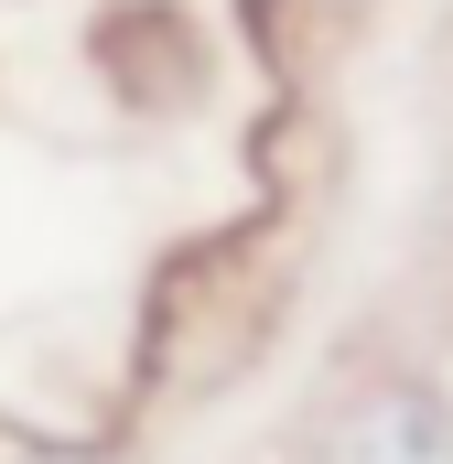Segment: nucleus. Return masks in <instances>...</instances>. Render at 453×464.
<instances>
[{
    "label": "nucleus",
    "mask_w": 453,
    "mask_h": 464,
    "mask_svg": "<svg viewBox=\"0 0 453 464\" xmlns=\"http://www.w3.org/2000/svg\"><path fill=\"white\" fill-rule=\"evenodd\" d=\"M303 464H453V400L421 367H356L313 411Z\"/></svg>",
    "instance_id": "obj_1"
},
{
    "label": "nucleus",
    "mask_w": 453,
    "mask_h": 464,
    "mask_svg": "<svg viewBox=\"0 0 453 464\" xmlns=\"http://www.w3.org/2000/svg\"><path fill=\"white\" fill-rule=\"evenodd\" d=\"M22 464H119V443H87V432H43Z\"/></svg>",
    "instance_id": "obj_2"
},
{
    "label": "nucleus",
    "mask_w": 453,
    "mask_h": 464,
    "mask_svg": "<svg viewBox=\"0 0 453 464\" xmlns=\"http://www.w3.org/2000/svg\"><path fill=\"white\" fill-rule=\"evenodd\" d=\"M33 443H43V432H33L22 411H0V464H22V454H33Z\"/></svg>",
    "instance_id": "obj_3"
}]
</instances>
